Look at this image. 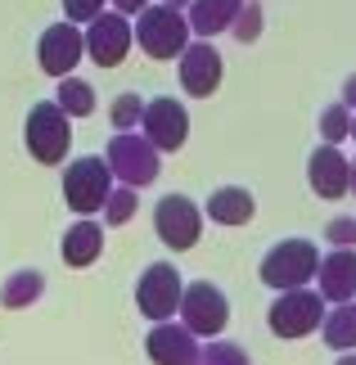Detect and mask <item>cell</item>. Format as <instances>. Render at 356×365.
I'll use <instances>...</instances> for the list:
<instances>
[{
	"mask_svg": "<svg viewBox=\"0 0 356 365\" xmlns=\"http://www.w3.org/2000/svg\"><path fill=\"white\" fill-rule=\"evenodd\" d=\"M325 240L334 248H356V217H334L330 226H325Z\"/></svg>",
	"mask_w": 356,
	"mask_h": 365,
	"instance_id": "28",
	"label": "cell"
},
{
	"mask_svg": "<svg viewBox=\"0 0 356 365\" xmlns=\"http://www.w3.org/2000/svg\"><path fill=\"white\" fill-rule=\"evenodd\" d=\"M347 135H352V108L338 100V104H330L320 113V140L325 145H343Z\"/></svg>",
	"mask_w": 356,
	"mask_h": 365,
	"instance_id": "24",
	"label": "cell"
},
{
	"mask_svg": "<svg viewBox=\"0 0 356 365\" xmlns=\"http://www.w3.org/2000/svg\"><path fill=\"white\" fill-rule=\"evenodd\" d=\"M316 284L325 302H352L356 298V248H334L316 266Z\"/></svg>",
	"mask_w": 356,
	"mask_h": 365,
	"instance_id": "16",
	"label": "cell"
},
{
	"mask_svg": "<svg viewBox=\"0 0 356 365\" xmlns=\"http://www.w3.org/2000/svg\"><path fill=\"white\" fill-rule=\"evenodd\" d=\"M266 325L275 339H307L325 325V298L320 289H280L275 302L266 307Z\"/></svg>",
	"mask_w": 356,
	"mask_h": 365,
	"instance_id": "4",
	"label": "cell"
},
{
	"mask_svg": "<svg viewBox=\"0 0 356 365\" xmlns=\"http://www.w3.org/2000/svg\"><path fill=\"white\" fill-rule=\"evenodd\" d=\"M352 140H356V113H352Z\"/></svg>",
	"mask_w": 356,
	"mask_h": 365,
	"instance_id": "35",
	"label": "cell"
},
{
	"mask_svg": "<svg viewBox=\"0 0 356 365\" xmlns=\"http://www.w3.org/2000/svg\"><path fill=\"white\" fill-rule=\"evenodd\" d=\"M334 365H356V352H338V361Z\"/></svg>",
	"mask_w": 356,
	"mask_h": 365,
	"instance_id": "32",
	"label": "cell"
},
{
	"mask_svg": "<svg viewBox=\"0 0 356 365\" xmlns=\"http://www.w3.org/2000/svg\"><path fill=\"white\" fill-rule=\"evenodd\" d=\"M153 230H158V240L167 248H194L198 244V230H203V212L194 207V199H185V194H167V199H158V207H153Z\"/></svg>",
	"mask_w": 356,
	"mask_h": 365,
	"instance_id": "11",
	"label": "cell"
},
{
	"mask_svg": "<svg viewBox=\"0 0 356 365\" xmlns=\"http://www.w3.org/2000/svg\"><path fill=\"white\" fill-rule=\"evenodd\" d=\"M41 293H46V275L41 271H14L5 284H0V302L19 312V307H32Z\"/></svg>",
	"mask_w": 356,
	"mask_h": 365,
	"instance_id": "21",
	"label": "cell"
},
{
	"mask_svg": "<svg viewBox=\"0 0 356 365\" xmlns=\"http://www.w3.org/2000/svg\"><path fill=\"white\" fill-rule=\"evenodd\" d=\"M54 100H59V108L68 118H91L95 113V91H91V81H81V77H59V91H54Z\"/></svg>",
	"mask_w": 356,
	"mask_h": 365,
	"instance_id": "22",
	"label": "cell"
},
{
	"mask_svg": "<svg viewBox=\"0 0 356 365\" xmlns=\"http://www.w3.org/2000/svg\"><path fill=\"white\" fill-rule=\"evenodd\" d=\"M163 5H176V9H190V0H163Z\"/></svg>",
	"mask_w": 356,
	"mask_h": 365,
	"instance_id": "33",
	"label": "cell"
},
{
	"mask_svg": "<svg viewBox=\"0 0 356 365\" xmlns=\"http://www.w3.org/2000/svg\"><path fill=\"white\" fill-rule=\"evenodd\" d=\"M149 0H113V9H122V14H140Z\"/></svg>",
	"mask_w": 356,
	"mask_h": 365,
	"instance_id": "31",
	"label": "cell"
},
{
	"mask_svg": "<svg viewBox=\"0 0 356 365\" xmlns=\"http://www.w3.org/2000/svg\"><path fill=\"white\" fill-rule=\"evenodd\" d=\"M352 194H356V163H352Z\"/></svg>",
	"mask_w": 356,
	"mask_h": 365,
	"instance_id": "34",
	"label": "cell"
},
{
	"mask_svg": "<svg viewBox=\"0 0 356 365\" xmlns=\"http://www.w3.org/2000/svg\"><path fill=\"white\" fill-rule=\"evenodd\" d=\"M86 59V32H81L77 23H50L46 32H41V41H36V63H41V73L46 77H68L73 68Z\"/></svg>",
	"mask_w": 356,
	"mask_h": 365,
	"instance_id": "10",
	"label": "cell"
},
{
	"mask_svg": "<svg viewBox=\"0 0 356 365\" xmlns=\"http://www.w3.org/2000/svg\"><path fill=\"white\" fill-rule=\"evenodd\" d=\"M180 86L185 95H194V100H212L221 86V54L212 41H190V46L180 50Z\"/></svg>",
	"mask_w": 356,
	"mask_h": 365,
	"instance_id": "14",
	"label": "cell"
},
{
	"mask_svg": "<svg viewBox=\"0 0 356 365\" xmlns=\"http://www.w3.org/2000/svg\"><path fill=\"white\" fill-rule=\"evenodd\" d=\"M99 252H104V226H95V221L68 226L63 244H59V257L68 266H91V262H99Z\"/></svg>",
	"mask_w": 356,
	"mask_h": 365,
	"instance_id": "19",
	"label": "cell"
},
{
	"mask_svg": "<svg viewBox=\"0 0 356 365\" xmlns=\"http://www.w3.org/2000/svg\"><path fill=\"white\" fill-rule=\"evenodd\" d=\"M145 352L153 365H203V347H198V334L190 325H176V320H153Z\"/></svg>",
	"mask_w": 356,
	"mask_h": 365,
	"instance_id": "13",
	"label": "cell"
},
{
	"mask_svg": "<svg viewBox=\"0 0 356 365\" xmlns=\"http://www.w3.org/2000/svg\"><path fill=\"white\" fill-rule=\"evenodd\" d=\"M203 365H253L248 361V352L239 343H230V339H212L208 347H203Z\"/></svg>",
	"mask_w": 356,
	"mask_h": 365,
	"instance_id": "27",
	"label": "cell"
},
{
	"mask_svg": "<svg viewBox=\"0 0 356 365\" xmlns=\"http://www.w3.org/2000/svg\"><path fill=\"white\" fill-rule=\"evenodd\" d=\"M108 167H113V176L122 180V185H136V190H145L158 180V145L145 135V131H118L108 140Z\"/></svg>",
	"mask_w": 356,
	"mask_h": 365,
	"instance_id": "6",
	"label": "cell"
},
{
	"mask_svg": "<svg viewBox=\"0 0 356 365\" xmlns=\"http://www.w3.org/2000/svg\"><path fill=\"white\" fill-rule=\"evenodd\" d=\"M113 167L108 158H99V153H81V158L68 163L63 172V203L73 207L77 217H91V212H104L108 194H113Z\"/></svg>",
	"mask_w": 356,
	"mask_h": 365,
	"instance_id": "3",
	"label": "cell"
},
{
	"mask_svg": "<svg viewBox=\"0 0 356 365\" xmlns=\"http://www.w3.org/2000/svg\"><path fill=\"white\" fill-rule=\"evenodd\" d=\"M136 46V23L122 9H104L99 19L86 23V59L99 68H118Z\"/></svg>",
	"mask_w": 356,
	"mask_h": 365,
	"instance_id": "7",
	"label": "cell"
},
{
	"mask_svg": "<svg viewBox=\"0 0 356 365\" xmlns=\"http://www.w3.org/2000/svg\"><path fill=\"white\" fill-rule=\"evenodd\" d=\"M180 325H190L198 339H217L225 329V320H230V302H225V293L217 284H208V279H194V284H185L180 293Z\"/></svg>",
	"mask_w": 356,
	"mask_h": 365,
	"instance_id": "9",
	"label": "cell"
},
{
	"mask_svg": "<svg viewBox=\"0 0 356 365\" xmlns=\"http://www.w3.org/2000/svg\"><path fill=\"white\" fill-rule=\"evenodd\" d=\"M343 104H347L352 113H356V73H352V77L343 81Z\"/></svg>",
	"mask_w": 356,
	"mask_h": 365,
	"instance_id": "30",
	"label": "cell"
},
{
	"mask_svg": "<svg viewBox=\"0 0 356 365\" xmlns=\"http://www.w3.org/2000/svg\"><path fill=\"white\" fill-rule=\"evenodd\" d=\"M136 217V185H118L104 203V226H126Z\"/></svg>",
	"mask_w": 356,
	"mask_h": 365,
	"instance_id": "25",
	"label": "cell"
},
{
	"mask_svg": "<svg viewBox=\"0 0 356 365\" xmlns=\"http://www.w3.org/2000/svg\"><path fill=\"white\" fill-rule=\"evenodd\" d=\"M307 185L320 199H343L352 194V163L343 158L338 145H316L307 158Z\"/></svg>",
	"mask_w": 356,
	"mask_h": 365,
	"instance_id": "15",
	"label": "cell"
},
{
	"mask_svg": "<svg viewBox=\"0 0 356 365\" xmlns=\"http://www.w3.org/2000/svg\"><path fill=\"white\" fill-rule=\"evenodd\" d=\"M244 9V0H190V32L194 36H221V32H230V23H235V14Z\"/></svg>",
	"mask_w": 356,
	"mask_h": 365,
	"instance_id": "17",
	"label": "cell"
},
{
	"mask_svg": "<svg viewBox=\"0 0 356 365\" xmlns=\"http://www.w3.org/2000/svg\"><path fill=\"white\" fill-rule=\"evenodd\" d=\"M145 104H149V100H140L136 91L118 95V100H113V108H108V122H113V131H140V118H145Z\"/></svg>",
	"mask_w": 356,
	"mask_h": 365,
	"instance_id": "23",
	"label": "cell"
},
{
	"mask_svg": "<svg viewBox=\"0 0 356 365\" xmlns=\"http://www.w3.org/2000/svg\"><path fill=\"white\" fill-rule=\"evenodd\" d=\"M180 293H185V279L172 262H149L145 275L136 279V307L145 320H172L180 312Z\"/></svg>",
	"mask_w": 356,
	"mask_h": 365,
	"instance_id": "8",
	"label": "cell"
},
{
	"mask_svg": "<svg viewBox=\"0 0 356 365\" xmlns=\"http://www.w3.org/2000/svg\"><path fill=\"white\" fill-rule=\"evenodd\" d=\"M104 14V0H63V19L68 23H91Z\"/></svg>",
	"mask_w": 356,
	"mask_h": 365,
	"instance_id": "29",
	"label": "cell"
},
{
	"mask_svg": "<svg viewBox=\"0 0 356 365\" xmlns=\"http://www.w3.org/2000/svg\"><path fill=\"white\" fill-rule=\"evenodd\" d=\"M325 347L334 352H352L356 347V302H334V312H325Z\"/></svg>",
	"mask_w": 356,
	"mask_h": 365,
	"instance_id": "20",
	"label": "cell"
},
{
	"mask_svg": "<svg viewBox=\"0 0 356 365\" xmlns=\"http://www.w3.org/2000/svg\"><path fill=\"white\" fill-rule=\"evenodd\" d=\"M23 145L36 163H63L68 158V145H73V118L59 108V100H41L32 104V113L23 122Z\"/></svg>",
	"mask_w": 356,
	"mask_h": 365,
	"instance_id": "2",
	"label": "cell"
},
{
	"mask_svg": "<svg viewBox=\"0 0 356 365\" xmlns=\"http://www.w3.org/2000/svg\"><path fill=\"white\" fill-rule=\"evenodd\" d=\"M230 32H235V41H239V46H253V41L262 36V5H258V0H244V9L235 14Z\"/></svg>",
	"mask_w": 356,
	"mask_h": 365,
	"instance_id": "26",
	"label": "cell"
},
{
	"mask_svg": "<svg viewBox=\"0 0 356 365\" xmlns=\"http://www.w3.org/2000/svg\"><path fill=\"white\" fill-rule=\"evenodd\" d=\"M140 131H145L153 145H158V153H176V149H185V140H190V113H185L180 100H172V95H158V100L145 104Z\"/></svg>",
	"mask_w": 356,
	"mask_h": 365,
	"instance_id": "12",
	"label": "cell"
},
{
	"mask_svg": "<svg viewBox=\"0 0 356 365\" xmlns=\"http://www.w3.org/2000/svg\"><path fill=\"white\" fill-rule=\"evenodd\" d=\"M316 266H320V248L311 240H280L275 248L262 257V284L270 289H302L316 279Z\"/></svg>",
	"mask_w": 356,
	"mask_h": 365,
	"instance_id": "5",
	"label": "cell"
},
{
	"mask_svg": "<svg viewBox=\"0 0 356 365\" xmlns=\"http://www.w3.org/2000/svg\"><path fill=\"white\" fill-rule=\"evenodd\" d=\"M208 217L217 221V226H248V221L258 217V199L239 185H221V190L208 194Z\"/></svg>",
	"mask_w": 356,
	"mask_h": 365,
	"instance_id": "18",
	"label": "cell"
},
{
	"mask_svg": "<svg viewBox=\"0 0 356 365\" xmlns=\"http://www.w3.org/2000/svg\"><path fill=\"white\" fill-rule=\"evenodd\" d=\"M194 41V32H190V19H185V9H176V5H145L136 14V46L149 54V59H158V63H167V59H180V50Z\"/></svg>",
	"mask_w": 356,
	"mask_h": 365,
	"instance_id": "1",
	"label": "cell"
}]
</instances>
